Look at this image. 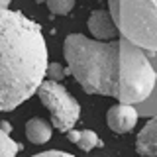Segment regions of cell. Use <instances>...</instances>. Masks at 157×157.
<instances>
[{"label": "cell", "instance_id": "cell-9", "mask_svg": "<svg viewBox=\"0 0 157 157\" xmlns=\"http://www.w3.org/2000/svg\"><path fill=\"white\" fill-rule=\"evenodd\" d=\"M51 126L53 124L45 122L43 118H32V120H28V124H26L28 140L32 141V144H36V145H41V144H45V141H49V137L53 134Z\"/></svg>", "mask_w": 157, "mask_h": 157}, {"label": "cell", "instance_id": "cell-12", "mask_svg": "<svg viewBox=\"0 0 157 157\" xmlns=\"http://www.w3.org/2000/svg\"><path fill=\"white\" fill-rule=\"evenodd\" d=\"M47 8L57 16H65L75 8V0H45Z\"/></svg>", "mask_w": 157, "mask_h": 157}, {"label": "cell", "instance_id": "cell-8", "mask_svg": "<svg viewBox=\"0 0 157 157\" xmlns=\"http://www.w3.org/2000/svg\"><path fill=\"white\" fill-rule=\"evenodd\" d=\"M136 151L141 157H157V116L151 118L137 134Z\"/></svg>", "mask_w": 157, "mask_h": 157}, {"label": "cell", "instance_id": "cell-2", "mask_svg": "<svg viewBox=\"0 0 157 157\" xmlns=\"http://www.w3.org/2000/svg\"><path fill=\"white\" fill-rule=\"evenodd\" d=\"M67 69L86 94L114 96L120 90V39L100 41L82 33L65 39Z\"/></svg>", "mask_w": 157, "mask_h": 157}, {"label": "cell", "instance_id": "cell-3", "mask_svg": "<svg viewBox=\"0 0 157 157\" xmlns=\"http://www.w3.org/2000/svg\"><path fill=\"white\" fill-rule=\"evenodd\" d=\"M157 82V71L147 59L145 51L134 41L120 39V90L118 100L137 104L149 98Z\"/></svg>", "mask_w": 157, "mask_h": 157}, {"label": "cell", "instance_id": "cell-4", "mask_svg": "<svg viewBox=\"0 0 157 157\" xmlns=\"http://www.w3.org/2000/svg\"><path fill=\"white\" fill-rule=\"evenodd\" d=\"M122 37L157 53V0H108Z\"/></svg>", "mask_w": 157, "mask_h": 157}, {"label": "cell", "instance_id": "cell-7", "mask_svg": "<svg viewBox=\"0 0 157 157\" xmlns=\"http://www.w3.org/2000/svg\"><path fill=\"white\" fill-rule=\"evenodd\" d=\"M86 26H88V32L94 36V39H100V41H112L120 33L118 24L114 16L110 14V10H94L88 16Z\"/></svg>", "mask_w": 157, "mask_h": 157}, {"label": "cell", "instance_id": "cell-10", "mask_svg": "<svg viewBox=\"0 0 157 157\" xmlns=\"http://www.w3.org/2000/svg\"><path fill=\"white\" fill-rule=\"evenodd\" d=\"M69 140L75 145H78V149L82 151H92L94 147H102L104 141L98 137V134H94L92 130H71L67 132Z\"/></svg>", "mask_w": 157, "mask_h": 157}, {"label": "cell", "instance_id": "cell-15", "mask_svg": "<svg viewBox=\"0 0 157 157\" xmlns=\"http://www.w3.org/2000/svg\"><path fill=\"white\" fill-rule=\"evenodd\" d=\"M10 2H12V0H0V10H2V8H8Z\"/></svg>", "mask_w": 157, "mask_h": 157}, {"label": "cell", "instance_id": "cell-13", "mask_svg": "<svg viewBox=\"0 0 157 157\" xmlns=\"http://www.w3.org/2000/svg\"><path fill=\"white\" fill-rule=\"evenodd\" d=\"M67 75H69V69H65L61 63H49L47 78H51V81H61V78H65Z\"/></svg>", "mask_w": 157, "mask_h": 157}, {"label": "cell", "instance_id": "cell-11", "mask_svg": "<svg viewBox=\"0 0 157 157\" xmlns=\"http://www.w3.org/2000/svg\"><path fill=\"white\" fill-rule=\"evenodd\" d=\"M18 151H20V145L10 137L6 130L0 128V157H16Z\"/></svg>", "mask_w": 157, "mask_h": 157}, {"label": "cell", "instance_id": "cell-14", "mask_svg": "<svg viewBox=\"0 0 157 157\" xmlns=\"http://www.w3.org/2000/svg\"><path fill=\"white\" fill-rule=\"evenodd\" d=\"M33 157H75L73 153H67V151H57V149H51V151H43V153H37Z\"/></svg>", "mask_w": 157, "mask_h": 157}, {"label": "cell", "instance_id": "cell-1", "mask_svg": "<svg viewBox=\"0 0 157 157\" xmlns=\"http://www.w3.org/2000/svg\"><path fill=\"white\" fill-rule=\"evenodd\" d=\"M49 53L41 28L18 10H0V112L26 102L47 77Z\"/></svg>", "mask_w": 157, "mask_h": 157}, {"label": "cell", "instance_id": "cell-5", "mask_svg": "<svg viewBox=\"0 0 157 157\" xmlns=\"http://www.w3.org/2000/svg\"><path fill=\"white\" fill-rule=\"evenodd\" d=\"M37 96L41 104L51 114V124L59 132L67 134L81 118V104L59 81H43L37 88Z\"/></svg>", "mask_w": 157, "mask_h": 157}, {"label": "cell", "instance_id": "cell-6", "mask_svg": "<svg viewBox=\"0 0 157 157\" xmlns=\"http://www.w3.org/2000/svg\"><path fill=\"white\" fill-rule=\"evenodd\" d=\"M106 124L112 132H116V134H128V132H132L137 124V110L132 104L118 102V104L108 108Z\"/></svg>", "mask_w": 157, "mask_h": 157}]
</instances>
